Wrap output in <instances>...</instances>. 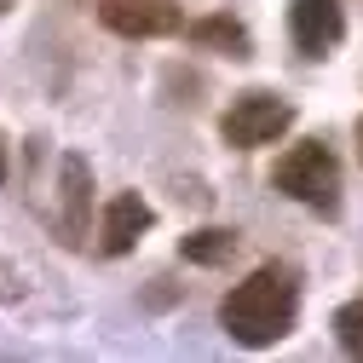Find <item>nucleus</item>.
<instances>
[{
    "instance_id": "obj_1",
    "label": "nucleus",
    "mask_w": 363,
    "mask_h": 363,
    "mask_svg": "<svg viewBox=\"0 0 363 363\" xmlns=\"http://www.w3.org/2000/svg\"><path fill=\"white\" fill-rule=\"evenodd\" d=\"M300 317V283L289 277L283 265H259L219 300V323L237 346H277Z\"/></svg>"
},
{
    "instance_id": "obj_2",
    "label": "nucleus",
    "mask_w": 363,
    "mask_h": 363,
    "mask_svg": "<svg viewBox=\"0 0 363 363\" xmlns=\"http://www.w3.org/2000/svg\"><path fill=\"white\" fill-rule=\"evenodd\" d=\"M271 179H277L283 196H294V202H306L317 213H335L340 208V162H335V150L323 139L289 145L277 156V173H271Z\"/></svg>"
},
{
    "instance_id": "obj_3",
    "label": "nucleus",
    "mask_w": 363,
    "mask_h": 363,
    "mask_svg": "<svg viewBox=\"0 0 363 363\" xmlns=\"http://www.w3.org/2000/svg\"><path fill=\"white\" fill-rule=\"evenodd\" d=\"M294 127V104L277 99V93H237L231 110L219 116V133H225V145H237V150H259V145H277L283 133Z\"/></svg>"
},
{
    "instance_id": "obj_4",
    "label": "nucleus",
    "mask_w": 363,
    "mask_h": 363,
    "mask_svg": "<svg viewBox=\"0 0 363 363\" xmlns=\"http://www.w3.org/2000/svg\"><path fill=\"white\" fill-rule=\"evenodd\" d=\"M99 23L127 40H162L185 29V12L173 0H99Z\"/></svg>"
},
{
    "instance_id": "obj_5",
    "label": "nucleus",
    "mask_w": 363,
    "mask_h": 363,
    "mask_svg": "<svg viewBox=\"0 0 363 363\" xmlns=\"http://www.w3.org/2000/svg\"><path fill=\"white\" fill-rule=\"evenodd\" d=\"M289 35L306 58H329L346 35V12L340 0H294L289 6Z\"/></svg>"
},
{
    "instance_id": "obj_6",
    "label": "nucleus",
    "mask_w": 363,
    "mask_h": 363,
    "mask_svg": "<svg viewBox=\"0 0 363 363\" xmlns=\"http://www.w3.org/2000/svg\"><path fill=\"white\" fill-rule=\"evenodd\" d=\"M156 225V208L139 196V191H121V196H110L104 202V219H99V248L110 254V259H121V254H133L139 248V237Z\"/></svg>"
},
{
    "instance_id": "obj_7",
    "label": "nucleus",
    "mask_w": 363,
    "mask_h": 363,
    "mask_svg": "<svg viewBox=\"0 0 363 363\" xmlns=\"http://www.w3.org/2000/svg\"><path fill=\"white\" fill-rule=\"evenodd\" d=\"M64 179H58V196H64V237L69 242H81L86 231H93V162H86L81 150H69L64 156V167H58Z\"/></svg>"
},
{
    "instance_id": "obj_8",
    "label": "nucleus",
    "mask_w": 363,
    "mask_h": 363,
    "mask_svg": "<svg viewBox=\"0 0 363 363\" xmlns=\"http://www.w3.org/2000/svg\"><path fill=\"white\" fill-rule=\"evenodd\" d=\"M185 35L196 40V47H208V52H225V58H248V52H254L242 18H231V12H208V18L185 23Z\"/></svg>"
},
{
    "instance_id": "obj_9",
    "label": "nucleus",
    "mask_w": 363,
    "mask_h": 363,
    "mask_svg": "<svg viewBox=\"0 0 363 363\" xmlns=\"http://www.w3.org/2000/svg\"><path fill=\"white\" fill-rule=\"evenodd\" d=\"M179 254H185L191 265H225L237 254V231H219V225H208V231H191L185 242H179Z\"/></svg>"
},
{
    "instance_id": "obj_10",
    "label": "nucleus",
    "mask_w": 363,
    "mask_h": 363,
    "mask_svg": "<svg viewBox=\"0 0 363 363\" xmlns=\"http://www.w3.org/2000/svg\"><path fill=\"white\" fill-rule=\"evenodd\" d=\"M335 340H340L352 357H363V300H346V306L335 311Z\"/></svg>"
},
{
    "instance_id": "obj_11",
    "label": "nucleus",
    "mask_w": 363,
    "mask_h": 363,
    "mask_svg": "<svg viewBox=\"0 0 363 363\" xmlns=\"http://www.w3.org/2000/svg\"><path fill=\"white\" fill-rule=\"evenodd\" d=\"M357 156H363V121H357Z\"/></svg>"
},
{
    "instance_id": "obj_12",
    "label": "nucleus",
    "mask_w": 363,
    "mask_h": 363,
    "mask_svg": "<svg viewBox=\"0 0 363 363\" xmlns=\"http://www.w3.org/2000/svg\"><path fill=\"white\" fill-rule=\"evenodd\" d=\"M0 173H6V150H0Z\"/></svg>"
},
{
    "instance_id": "obj_13",
    "label": "nucleus",
    "mask_w": 363,
    "mask_h": 363,
    "mask_svg": "<svg viewBox=\"0 0 363 363\" xmlns=\"http://www.w3.org/2000/svg\"><path fill=\"white\" fill-rule=\"evenodd\" d=\"M6 6H12V0H0V12H6Z\"/></svg>"
}]
</instances>
